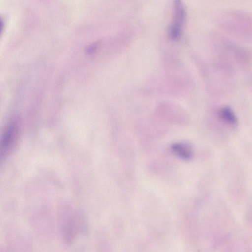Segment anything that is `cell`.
Returning <instances> with one entry per match:
<instances>
[{"mask_svg":"<svg viewBox=\"0 0 252 252\" xmlns=\"http://www.w3.org/2000/svg\"><path fill=\"white\" fill-rule=\"evenodd\" d=\"M219 27L229 35L252 39V15L237 10H228L219 15Z\"/></svg>","mask_w":252,"mask_h":252,"instance_id":"cell-1","label":"cell"},{"mask_svg":"<svg viewBox=\"0 0 252 252\" xmlns=\"http://www.w3.org/2000/svg\"><path fill=\"white\" fill-rule=\"evenodd\" d=\"M186 12L181 0H174L173 20L169 28V36L173 40L180 38L185 22Z\"/></svg>","mask_w":252,"mask_h":252,"instance_id":"cell-2","label":"cell"},{"mask_svg":"<svg viewBox=\"0 0 252 252\" xmlns=\"http://www.w3.org/2000/svg\"><path fill=\"white\" fill-rule=\"evenodd\" d=\"M12 122L8 124L3 134L1 145V158L8 153L13 147L17 133V126Z\"/></svg>","mask_w":252,"mask_h":252,"instance_id":"cell-3","label":"cell"},{"mask_svg":"<svg viewBox=\"0 0 252 252\" xmlns=\"http://www.w3.org/2000/svg\"><path fill=\"white\" fill-rule=\"evenodd\" d=\"M218 116L220 120L227 124L234 125L236 124V117L229 108L224 107L220 109L218 111Z\"/></svg>","mask_w":252,"mask_h":252,"instance_id":"cell-4","label":"cell"},{"mask_svg":"<svg viewBox=\"0 0 252 252\" xmlns=\"http://www.w3.org/2000/svg\"><path fill=\"white\" fill-rule=\"evenodd\" d=\"M173 150L180 156L185 158L189 159L191 157V151L190 147L185 143H176L172 147Z\"/></svg>","mask_w":252,"mask_h":252,"instance_id":"cell-5","label":"cell"}]
</instances>
